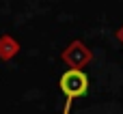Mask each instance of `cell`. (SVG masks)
I'll list each match as a JSON object with an SVG mask.
<instances>
[{"instance_id":"obj_1","label":"cell","mask_w":123,"mask_h":114,"mask_svg":"<svg viewBox=\"0 0 123 114\" xmlns=\"http://www.w3.org/2000/svg\"><path fill=\"white\" fill-rule=\"evenodd\" d=\"M58 86H61V93L65 95V110H63V114H69L71 103L78 97L86 95V91H89V78H86V73L82 69H76L74 67V69H67L61 75Z\"/></svg>"}]
</instances>
